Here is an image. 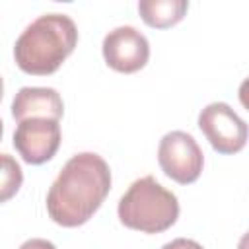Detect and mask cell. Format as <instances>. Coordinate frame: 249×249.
I'll return each mask as SVG.
<instances>
[{
  "mask_svg": "<svg viewBox=\"0 0 249 249\" xmlns=\"http://www.w3.org/2000/svg\"><path fill=\"white\" fill-rule=\"evenodd\" d=\"M109 189L111 169L107 161L93 152L76 154L53 181L47 193V212L58 226H82L101 206Z\"/></svg>",
  "mask_w": 249,
  "mask_h": 249,
  "instance_id": "cell-1",
  "label": "cell"
},
{
  "mask_svg": "<svg viewBox=\"0 0 249 249\" xmlns=\"http://www.w3.org/2000/svg\"><path fill=\"white\" fill-rule=\"evenodd\" d=\"M78 43V29L66 14H43L33 19L14 45L16 64L35 76H47L60 68Z\"/></svg>",
  "mask_w": 249,
  "mask_h": 249,
  "instance_id": "cell-2",
  "label": "cell"
},
{
  "mask_svg": "<svg viewBox=\"0 0 249 249\" xmlns=\"http://www.w3.org/2000/svg\"><path fill=\"white\" fill-rule=\"evenodd\" d=\"M117 214L119 220L130 230L160 233L177 222L179 200L152 175H146L136 179L121 196Z\"/></svg>",
  "mask_w": 249,
  "mask_h": 249,
  "instance_id": "cell-3",
  "label": "cell"
},
{
  "mask_svg": "<svg viewBox=\"0 0 249 249\" xmlns=\"http://www.w3.org/2000/svg\"><path fill=\"white\" fill-rule=\"evenodd\" d=\"M158 161L167 177L187 185L200 177L204 156L196 140L183 130L167 132L158 146Z\"/></svg>",
  "mask_w": 249,
  "mask_h": 249,
  "instance_id": "cell-4",
  "label": "cell"
},
{
  "mask_svg": "<svg viewBox=\"0 0 249 249\" xmlns=\"http://www.w3.org/2000/svg\"><path fill=\"white\" fill-rule=\"evenodd\" d=\"M198 128L218 154H235L247 142L245 121L222 101H214L200 111Z\"/></svg>",
  "mask_w": 249,
  "mask_h": 249,
  "instance_id": "cell-5",
  "label": "cell"
},
{
  "mask_svg": "<svg viewBox=\"0 0 249 249\" xmlns=\"http://www.w3.org/2000/svg\"><path fill=\"white\" fill-rule=\"evenodd\" d=\"M101 49L105 62L123 74L144 68L150 58V43L146 35L132 25H119L111 29L105 35Z\"/></svg>",
  "mask_w": 249,
  "mask_h": 249,
  "instance_id": "cell-6",
  "label": "cell"
},
{
  "mask_svg": "<svg viewBox=\"0 0 249 249\" xmlns=\"http://www.w3.org/2000/svg\"><path fill=\"white\" fill-rule=\"evenodd\" d=\"M60 146V124L53 119L19 121L14 132V148L23 161L39 165L49 161Z\"/></svg>",
  "mask_w": 249,
  "mask_h": 249,
  "instance_id": "cell-7",
  "label": "cell"
},
{
  "mask_svg": "<svg viewBox=\"0 0 249 249\" xmlns=\"http://www.w3.org/2000/svg\"><path fill=\"white\" fill-rule=\"evenodd\" d=\"M64 113L62 97L54 88H21L12 101V115L16 121L25 119H53L58 121Z\"/></svg>",
  "mask_w": 249,
  "mask_h": 249,
  "instance_id": "cell-8",
  "label": "cell"
},
{
  "mask_svg": "<svg viewBox=\"0 0 249 249\" xmlns=\"http://www.w3.org/2000/svg\"><path fill=\"white\" fill-rule=\"evenodd\" d=\"M189 10L187 0H142L138 2V12L142 19L152 27H171L183 19Z\"/></svg>",
  "mask_w": 249,
  "mask_h": 249,
  "instance_id": "cell-9",
  "label": "cell"
},
{
  "mask_svg": "<svg viewBox=\"0 0 249 249\" xmlns=\"http://www.w3.org/2000/svg\"><path fill=\"white\" fill-rule=\"evenodd\" d=\"M23 183V171L14 156L0 154V202L10 200Z\"/></svg>",
  "mask_w": 249,
  "mask_h": 249,
  "instance_id": "cell-10",
  "label": "cell"
},
{
  "mask_svg": "<svg viewBox=\"0 0 249 249\" xmlns=\"http://www.w3.org/2000/svg\"><path fill=\"white\" fill-rule=\"evenodd\" d=\"M161 249H202L200 243H196L195 239H187V237H177L169 243H165Z\"/></svg>",
  "mask_w": 249,
  "mask_h": 249,
  "instance_id": "cell-11",
  "label": "cell"
},
{
  "mask_svg": "<svg viewBox=\"0 0 249 249\" xmlns=\"http://www.w3.org/2000/svg\"><path fill=\"white\" fill-rule=\"evenodd\" d=\"M19 249H56L54 243L47 241V239H41V237H31L27 241H23L19 245Z\"/></svg>",
  "mask_w": 249,
  "mask_h": 249,
  "instance_id": "cell-12",
  "label": "cell"
},
{
  "mask_svg": "<svg viewBox=\"0 0 249 249\" xmlns=\"http://www.w3.org/2000/svg\"><path fill=\"white\" fill-rule=\"evenodd\" d=\"M2 93H4V82H2V78H0V99H2Z\"/></svg>",
  "mask_w": 249,
  "mask_h": 249,
  "instance_id": "cell-13",
  "label": "cell"
},
{
  "mask_svg": "<svg viewBox=\"0 0 249 249\" xmlns=\"http://www.w3.org/2000/svg\"><path fill=\"white\" fill-rule=\"evenodd\" d=\"M2 132H4V126H2V121H0V138H2Z\"/></svg>",
  "mask_w": 249,
  "mask_h": 249,
  "instance_id": "cell-14",
  "label": "cell"
}]
</instances>
